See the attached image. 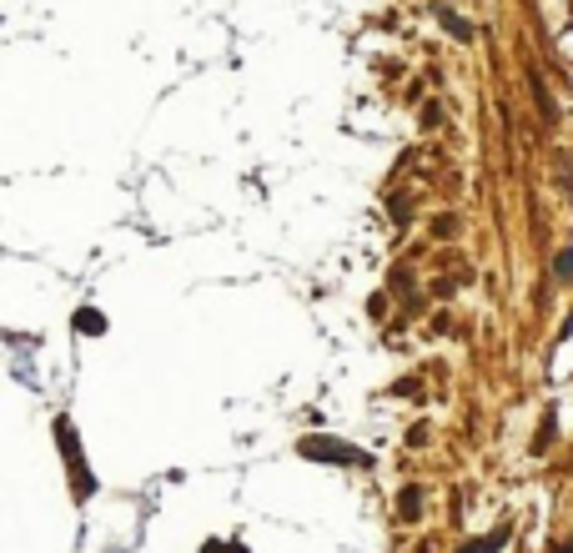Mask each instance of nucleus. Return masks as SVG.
<instances>
[{
  "label": "nucleus",
  "mask_w": 573,
  "mask_h": 553,
  "mask_svg": "<svg viewBox=\"0 0 573 553\" xmlns=\"http://www.w3.org/2000/svg\"><path fill=\"white\" fill-rule=\"evenodd\" d=\"M569 332H573V317H569V327H563V338H569Z\"/></svg>",
  "instance_id": "nucleus-1"
}]
</instances>
